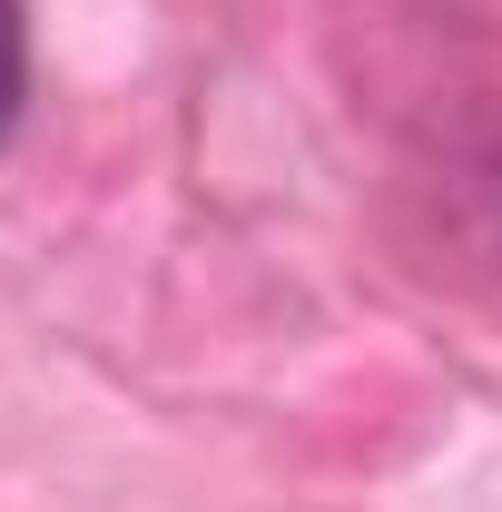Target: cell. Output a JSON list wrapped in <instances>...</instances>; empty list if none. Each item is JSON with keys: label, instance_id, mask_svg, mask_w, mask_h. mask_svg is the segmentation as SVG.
Segmentation results:
<instances>
[{"label": "cell", "instance_id": "6da1fadb", "mask_svg": "<svg viewBox=\"0 0 502 512\" xmlns=\"http://www.w3.org/2000/svg\"><path fill=\"white\" fill-rule=\"evenodd\" d=\"M20 99H30V20H20V0H0V138L20 119Z\"/></svg>", "mask_w": 502, "mask_h": 512}]
</instances>
